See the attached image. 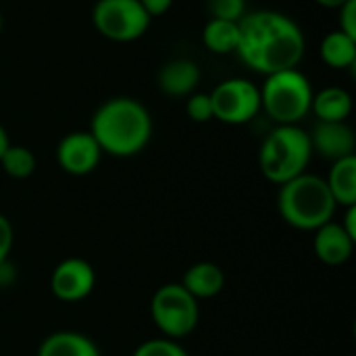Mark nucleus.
<instances>
[{
	"label": "nucleus",
	"instance_id": "b1692460",
	"mask_svg": "<svg viewBox=\"0 0 356 356\" xmlns=\"http://www.w3.org/2000/svg\"><path fill=\"white\" fill-rule=\"evenodd\" d=\"M338 10H340V17H338L340 27L338 29L356 40V0H346Z\"/></svg>",
	"mask_w": 356,
	"mask_h": 356
},
{
	"label": "nucleus",
	"instance_id": "c756f323",
	"mask_svg": "<svg viewBox=\"0 0 356 356\" xmlns=\"http://www.w3.org/2000/svg\"><path fill=\"white\" fill-rule=\"evenodd\" d=\"M317 4L325 6V8H340L346 0H315Z\"/></svg>",
	"mask_w": 356,
	"mask_h": 356
},
{
	"label": "nucleus",
	"instance_id": "393cba45",
	"mask_svg": "<svg viewBox=\"0 0 356 356\" xmlns=\"http://www.w3.org/2000/svg\"><path fill=\"white\" fill-rule=\"evenodd\" d=\"M13 242H15V232L10 221L0 213V263L8 261V254L13 250Z\"/></svg>",
	"mask_w": 356,
	"mask_h": 356
},
{
	"label": "nucleus",
	"instance_id": "7ed1b4c3",
	"mask_svg": "<svg viewBox=\"0 0 356 356\" xmlns=\"http://www.w3.org/2000/svg\"><path fill=\"white\" fill-rule=\"evenodd\" d=\"M277 209L290 227L300 232H315L321 225L334 221L338 204L323 177L302 173L280 186Z\"/></svg>",
	"mask_w": 356,
	"mask_h": 356
},
{
	"label": "nucleus",
	"instance_id": "f257e3e1",
	"mask_svg": "<svg viewBox=\"0 0 356 356\" xmlns=\"http://www.w3.org/2000/svg\"><path fill=\"white\" fill-rule=\"evenodd\" d=\"M236 54L257 73L271 75L296 69L305 56L307 40L300 25L277 10L246 13L240 21Z\"/></svg>",
	"mask_w": 356,
	"mask_h": 356
},
{
	"label": "nucleus",
	"instance_id": "412c9836",
	"mask_svg": "<svg viewBox=\"0 0 356 356\" xmlns=\"http://www.w3.org/2000/svg\"><path fill=\"white\" fill-rule=\"evenodd\" d=\"M131 356H188V353L177 340L152 338V340L142 342Z\"/></svg>",
	"mask_w": 356,
	"mask_h": 356
},
{
	"label": "nucleus",
	"instance_id": "2eb2a0df",
	"mask_svg": "<svg viewBox=\"0 0 356 356\" xmlns=\"http://www.w3.org/2000/svg\"><path fill=\"white\" fill-rule=\"evenodd\" d=\"M38 356H100V350L79 332H54L42 340Z\"/></svg>",
	"mask_w": 356,
	"mask_h": 356
},
{
	"label": "nucleus",
	"instance_id": "c85d7f7f",
	"mask_svg": "<svg viewBox=\"0 0 356 356\" xmlns=\"http://www.w3.org/2000/svg\"><path fill=\"white\" fill-rule=\"evenodd\" d=\"M10 146V140H8V134H6V129L0 125V159H2V154H4V150Z\"/></svg>",
	"mask_w": 356,
	"mask_h": 356
},
{
	"label": "nucleus",
	"instance_id": "5701e85b",
	"mask_svg": "<svg viewBox=\"0 0 356 356\" xmlns=\"http://www.w3.org/2000/svg\"><path fill=\"white\" fill-rule=\"evenodd\" d=\"M186 113L192 121L196 123H207L213 119V104H211V96L202 94V92H194L188 96L186 102Z\"/></svg>",
	"mask_w": 356,
	"mask_h": 356
},
{
	"label": "nucleus",
	"instance_id": "7c9ffc66",
	"mask_svg": "<svg viewBox=\"0 0 356 356\" xmlns=\"http://www.w3.org/2000/svg\"><path fill=\"white\" fill-rule=\"evenodd\" d=\"M0 31H2V15H0Z\"/></svg>",
	"mask_w": 356,
	"mask_h": 356
},
{
	"label": "nucleus",
	"instance_id": "9b49d317",
	"mask_svg": "<svg viewBox=\"0 0 356 356\" xmlns=\"http://www.w3.org/2000/svg\"><path fill=\"white\" fill-rule=\"evenodd\" d=\"M309 138L313 152L325 156L332 163L355 154V131L346 121H319Z\"/></svg>",
	"mask_w": 356,
	"mask_h": 356
},
{
	"label": "nucleus",
	"instance_id": "0eeeda50",
	"mask_svg": "<svg viewBox=\"0 0 356 356\" xmlns=\"http://www.w3.org/2000/svg\"><path fill=\"white\" fill-rule=\"evenodd\" d=\"M152 17L140 0H98L92 8V23L100 35L113 42H134L150 27Z\"/></svg>",
	"mask_w": 356,
	"mask_h": 356
},
{
	"label": "nucleus",
	"instance_id": "6e6552de",
	"mask_svg": "<svg viewBox=\"0 0 356 356\" xmlns=\"http://www.w3.org/2000/svg\"><path fill=\"white\" fill-rule=\"evenodd\" d=\"M213 119L227 125H242L252 121L261 111L259 86L244 77L221 81L211 94Z\"/></svg>",
	"mask_w": 356,
	"mask_h": 356
},
{
	"label": "nucleus",
	"instance_id": "4be33fe9",
	"mask_svg": "<svg viewBox=\"0 0 356 356\" xmlns=\"http://www.w3.org/2000/svg\"><path fill=\"white\" fill-rule=\"evenodd\" d=\"M207 10L211 19L238 23L246 15V0H207Z\"/></svg>",
	"mask_w": 356,
	"mask_h": 356
},
{
	"label": "nucleus",
	"instance_id": "dca6fc26",
	"mask_svg": "<svg viewBox=\"0 0 356 356\" xmlns=\"http://www.w3.org/2000/svg\"><path fill=\"white\" fill-rule=\"evenodd\" d=\"M325 184L338 207L356 204V154L334 161Z\"/></svg>",
	"mask_w": 356,
	"mask_h": 356
},
{
	"label": "nucleus",
	"instance_id": "aec40b11",
	"mask_svg": "<svg viewBox=\"0 0 356 356\" xmlns=\"http://www.w3.org/2000/svg\"><path fill=\"white\" fill-rule=\"evenodd\" d=\"M35 154L25 148V146H17V144H10L2 159H0V167L4 169V173L13 179H27L33 175L35 171Z\"/></svg>",
	"mask_w": 356,
	"mask_h": 356
},
{
	"label": "nucleus",
	"instance_id": "a211bd4d",
	"mask_svg": "<svg viewBox=\"0 0 356 356\" xmlns=\"http://www.w3.org/2000/svg\"><path fill=\"white\" fill-rule=\"evenodd\" d=\"M321 58L332 69H350L356 63V40L342 33L340 29L330 31L321 46H319Z\"/></svg>",
	"mask_w": 356,
	"mask_h": 356
},
{
	"label": "nucleus",
	"instance_id": "4468645a",
	"mask_svg": "<svg viewBox=\"0 0 356 356\" xmlns=\"http://www.w3.org/2000/svg\"><path fill=\"white\" fill-rule=\"evenodd\" d=\"M196 300L200 298H215L223 292L225 288V273L219 265L215 263H196L192 265L186 273L184 280L179 282Z\"/></svg>",
	"mask_w": 356,
	"mask_h": 356
},
{
	"label": "nucleus",
	"instance_id": "a878e982",
	"mask_svg": "<svg viewBox=\"0 0 356 356\" xmlns=\"http://www.w3.org/2000/svg\"><path fill=\"white\" fill-rule=\"evenodd\" d=\"M175 0H140V4L144 6V10L150 15V17H161L165 15L171 6H173Z\"/></svg>",
	"mask_w": 356,
	"mask_h": 356
},
{
	"label": "nucleus",
	"instance_id": "bb28decb",
	"mask_svg": "<svg viewBox=\"0 0 356 356\" xmlns=\"http://www.w3.org/2000/svg\"><path fill=\"white\" fill-rule=\"evenodd\" d=\"M344 227V232L356 242V204L355 207H346V215L340 223Z\"/></svg>",
	"mask_w": 356,
	"mask_h": 356
},
{
	"label": "nucleus",
	"instance_id": "9d476101",
	"mask_svg": "<svg viewBox=\"0 0 356 356\" xmlns=\"http://www.w3.org/2000/svg\"><path fill=\"white\" fill-rule=\"evenodd\" d=\"M102 150L90 131H71L56 146V163L69 175L92 173L100 163Z\"/></svg>",
	"mask_w": 356,
	"mask_h": 356
},
{
	"label": "nucleus",
	"instance_id": "39448f33",
	"mask_svg": "<svg viewBox=\"0 0 356 356\" xmlns=\"http://www.w3.org/2000/svg\"><path fill=\"white\" fill-rule=\"evenodd\" d=\"M261 108L277 125H298L313 104V86L309 77L296 69H284L265 75V83L259 88Z\"/></svg>",
	"mask_w": 356,
	"mask_h": 356
},
{
	"label": "nucleus",
	"instance_id": "ddd939ff",
	"mask_svg": "<svg viewBox=\"0 0 356 356\" xmlns=\"http://www.w3.org/2000/svg\"><path fill=\"white\" fill-rule=\"evenodd\" d=\"M156 83L163 90V94H167V96L188 98L190 94L196 92V88L200 83V69L190 58L167 60L156 75Z\"/></svg>",
	"mask_w": 356,
	"mask_h": 356
},
{
	"label": "nucleus",
	"instance_id": "20e7f679",
	"mask_svg": "<svg viewBox=\"0 0 356 356\" xmlns=\"http://www.w3.org/2000/svg\"><path fill=\"white\" fill-rule=\"evenodd\" d=\"M313 156L309 131L298 125H277L263 140L259 150V167L271 184H286L302 173Z\"/></svg>",
	"mask_w": 356,
	"mask_h": 356
},
{
	"label": "nucleus",
	"instance_id": "f8f14e48",
	"mask_svg": "<svg viewBox=\"0 0 356 356\" xmlns=\"http://www.w3.org/2000/svg\"><path fill=\"white\" fill-rule=\"evenodd\" d=\"M355 240L336 221H330L319 229H315V240H313L315 257L330 267L348 263L355 252Z\"/></svg>",
	"mask_w": 356,
	"mask_h": 356
},
{
	"label": "nucleus",
	"instance_id": "1a4fd4ad",
	"mask_svg": "<svg viewBox=\"0 0 356 356\" xmlns=\"http://www.w3.org/2000/svg\"><path fill=\"white\" fill-rule=\"evenodd\" d=\"M96 271L79 257H69L60 261L50 275V292L60 302H79L94 292Z\"/></svg>",
	"mask_w": 356,
	"mask_h": 356
},
{
	"label": "nucleus",
	"instance_id": "6ab92c4d",
	"mask_svg": "<svg viewBox=\"0 0 356 356\" xmlns=\"http://www.w3.org/2000/svg\"><path fill=\"white\" fill-rule=\"evenodd\" d=\"M238 40H240V25L236 21L209 19L204 29H202V42L215 54L236 52Z\"/></svg>",
	"mask_w": 356,
	"mask_h": 356
},
{
	"label": "nucleus",
	"instance_id": "423d86ee",
	"mask_svg": "<svg viewBox=\"0 0 356 356\" xmlns=\"http://www.w3.org/2000/svg\"><path fill=\"white\" fill-rule=\"evenodd\" d=\"M150 317L161 330L163 338L181 340L198 325V300L181 284H165L152 294Z\"/></svg>",
	"mask_w": 356,
	"mask_h": 356
},
{
	"label": "nucleus",
	"instance_id": "f3484780",
	"mask_svg": "<svg viewBox=\"0 0 356 356\" xmlns=\"http://www.w3.org/2000/svg\"><path fill=\"white\" fill-rule=\"evenodd\" d=\"M311 111L319 121H346L353 113V96L338 86L313 94Z\"/></svg>",
	"mask_w": 356,
	"mask_h": 356
},
{
	"label": "nucleus",
	"instance_id": "f03ea898",
	"mask_svg": "<svg viewBox=\"0 0 356 356\" xmlns=\"http://www.w3.org/2000/svg\"><path fill=\"white\" fill-rule=\"evenodd\" d=\"M90 134L102 152L127 159L148 146L152 138V117L140 100L115 96L96 108Z\"/></svg>",
	"mask_w": 356,
	"mask_h": 356
},
{
	"label": "nucleus",
	"instance_id": "cd10ccee",
	"mask_svg": "<svg viewBox=\"0 0 356 356\" xmlns=\"http://www.w3.org/2000/svg\"><path fill=\"white\" fill-rule=\"evenodd\" d=\"M15 282V267L10 261L0 263V288H8Z\"/></svg>",
	"mask_w": 356,
	"mask_h": 356
}]
</instances>
